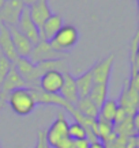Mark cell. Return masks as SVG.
<instances>
[{
  "label": "cell",
  "instance_id": "18",
  "mask_svg": "<svg viewBox=\"0 0 139 148\" xmlns=\"http://www.w3.org/2000/svg\"><path fill=\"white\" fill-rule=\"evenodd\" d=\"M75 109L81 113L82 116L91 118V120H97L100 114V109L91 102L89 98H79V101L76 102Z\"/></svg>",
  "mask_w": 139,
  "mask_h": 148
},
{
  "label": "cell",
  "instance_id": "30",
  "mask_svg": "<svg viewBox=\"0 0 139 148\" xmlns=\"http://www.w3.org/2000/svg\"><path fill=\"white\" fill-rule=\"evenodd\" d=\"M89 148H105V144L98 140V141H93V143H90Z\"/></svg>",
  "mask_w": 139,
  "mask_h": 148
},
{
  "label": "cell",
  "instance_id": "12",
  "mask_svg": "<svg viewBox=\"0 0 139 148\" xmlns=\"http://www.w3.org/2000/svg\"><path fill=\"white\" fill-rule=\"evenodd\" d=\"M0 52L11 63H14L19 57L17 50H15V46H14L11 32H10L8 26H6L4 23H0Z\"/></svg>",
  "mask_w": 139,
  "mask_h": 148
},
{
  "label": "cell",
  "instance_id": "15",
  "mask_svg": "<svg viewBox=\"0 0 139 148\" xmlns=\"http://www.w3.org/2000/svg\"><path fill=\"white\" fill-rule=\"evenodd\" d=\"M8 29H10V32H11V36H12L14 46H15V50H17L18 56L19 57H29L34 45L29 41L27 37H25L22 33L19 32L17 26H11Z\"/></svg>",
  "mask_w": 139,
  "mask_h": 148
},
{
  "label": "cell",
  "instance_id": "9",
  "mask_svg": "<svg viewBox=\"0 0 139 148\" xmlns=\"http://www.w3.org/2000/svg\"><path fill=\"white\" fill-rule=\"evenodd\" d=\"M119 106H120L128 116H134L139 109V92L135 88H132L128 83V80L124 83L123 91H121L120 99H119Z\"/></svg>",
  "mask_w": 139,
  "mask_h": 148
},
{
  "label": "cell",
  "instance_id": "2",
  "mask_svg": "<svg viewBox=\"0 0 139 148\" xmlns=\"http://www.w3.org/2000/svg\"><path fill=\"white\" fill-rule=\"evenodd\" d=\"M78 40H79V33L76 30V27L72 25H64L59 30L57 34L49 41V44L55 50L64 53L72 49L78 44Z\"/></svg>",
  "mask_w": 139,
  "mask_h": 148
},
{
  "label": "cell",
  "instance_id": "3",
  "mask_svg": "<svg viewBox=\"0 0 139 148\" xmlns=\"http://www.w3.org/2000/svg\"><path fill=\"white\" fill-rule=\"evenodd\" d=\"M68 121L66 120L63 112H59L56 120L52 122L49 129L45 130V140L50 148H56L63 140L70 139L68 137Z\"/></svg>",
  "mask_w": 139,
  "mask_h": 148
},
{
  "label": "cell",
  "instance_id": "20",
  "mask_svg": "<svg viewBox=\"0 0 139 148\" xmlns=\"http://www.w3.org/2000/svg\"><path fill=\"white\" fill-rule=\"evenodd\" d=\"M117 109H119L117 101H115V99H106L102 106L100 108L98 118H102L105 121L113 122L115 116H116V113H117Z\"/></svg>",
  "mask_w": 139,
  "mask_h": 148
},
{
  "label": "cell",
  "instance_id": "37",
  "mask_svg": "<svg viewBox=\"0 0 139 148\" xmlns=\"http://www.w3.org/2000/svg\"><path fill=\"white\" fill-rule=\"evenodd\" d=\"M0 56H1V52H0Z\"/></svg>",
  "mask_w": 139,
  "mask_h": 148
},
{
  "label": "cell",
  "instance_id": "8",
  "mask_svg": "<svg viewBox=\"0 0 139 148\" xmlns=\"http://www.w3.org/2000/svg\"><path fill=\"white\" fill-rule=\"evenodd\" d=\"M25 5L21 0H7L4 7L0 10V23H4L6 26H17L21 18Z\"/></svg>",
  "mask_w": 139,
  "mask_h": 148
},
{
  "label": "cell",
  "instance_id": "5",
  "mask_svg": "<svg viewBox=\"0 0 139 148\" xmlns=\"http://www.w3.org/2000/svg\"><path fill=\"white\" fill-rule=\"evenodd\" d=\"M30 90L33 92L36 105H53V106H57V108H63L71 116H74L76 113L75 106L68 103L60 94H48V92H44L42 90H40L38 87H34V88H30Z\"/></svg>",
  "mask_w": 139,
  "mask_h": 148
},
{
  "label": "cell",
  "instance_id": "32",
  "mask_svg": "<svg viewBox=\"0 0 139 148\" xmlns=\"http://www.w3.org/2000/svg\"><path fill=\"white\" fill-rule=\"evenodd\" d=\"M6 1H7V0H0V10L3 8V7H4V4H6Z\"/></svg>",
  "mask_w": 139,
  "mask_h": 148
},
{
  "label": "cell",
  "instance_id": "21",
  "mask_svg": "<svg viewBox=\"0 0 139 148\" xmlns=\"http://www.w3.org/2000/svg\"><path fill=\"white\" fill-rule=\"evenodd\" d=\"M113 128H115V133L119 137L128 139V137H132V136L136 135V130L132 125V117H127L126 120H123L121 122L113 125Z\"/></svg>",
  "mask_w": 139,
  "mask_h": 148
},
{
  "label": "cell",
  "instance_id": "10",
  "mask_svg": "<svg viewBox=\"0 0 139 148\" xmlns=\"http://www.w3.org/2000/svg\"><path fill=\"white\" fill-rule=\"evenodd\" d=\"M64 83V73L60 71L45 72L40 77L38 88L48 94H60V90Z\"/></svg>",
  "mask_w": 139,
  "mask_h": 148
},
{
  "label": "cell",
  "instance_id": "36",
  "mask_svg": "<svg viewBox=\"0 0 139 148\" xmlns=\"http://www.w3.org/2000/svg\"><path fill=\"white\" fill-rule=\"evenodd\" d=\"M0 148H3V147H1V144H0Z\"/></svg>",
  "mask_w": 139,
  "mask_h": 148
},
{
  "label": "cell",
  "instance_id": "33",
  "mask_svg": "<svg viewBox=\"0 0 139 148\" xmlns=\"http://www.w3.org/2000/svg\"><path fill=\"white\" fill-rule=\"evenodd\" d=\"M134 54H135V56H136V57L139 58V45L136 46V49H135V53H134Z\"/></svg>",
  "mask_w": 139,
  "mask_h": 148
},
{
  "label": "cell",
  "instance_id": "6",
  "mask_svg": "<svg viewBox=\"0 0 139 148\" xmlns=\"http://www.w3.org/2000/svg\"><path fill=\"white\" fill-rule=\"evenodd\" d=\"M63 54L64 53H60L57 50H55L50 46L49 41L41 40L38 44L33 46V50L30 56H29V60L34 64H38V63H44V61H49V60H59V58H62Z\"/></svg>",
  "mask_w": 139,
  "mask_h": 148
},
{
  "label": "cell",
  "instance_id": "17",
  "mask_svg": "<svg viewBox=\"0 0 139 148\" xmlns=\"http://www.w3.org/2000/svg\"><path fill=\"white\" fill-rule=\"evenodd\" d=\"M75 84H76V90H78L79 98H87L91 87L94 86L93 76H91V71L89 69V71H86L85 73H82L81 76H76Z\"/></svg>",
  "mask_w": 139,
  "mask_h": 148
},
{
  "label": "cell",
  "instance_id": "27",
  "mask_svg": "<svg viewBox=\"0 0 139 148\" xmlns=\"http://www.w3.org/2000/svg\"><path fill=\"white\" fill-rule=\"evenodd\" d=\"M74 147L75 148H89L90 147V141L87 139H79V140H72Z\"/></svg>",
  "mask_w": 139,
  "mask_h": 148
},
{
  "label": "cell",
  "instance_id": "34",
  "mask_svg": "<svg viewBox=\"0 0 139 148\" xmlns=\"http://www.w3.org/2000/svg\"><path fill=\"white\" fill-rule=\"evenodd\" d=\"M46 148H50V147H49V145H48V144H46Z\"/></svg>",
  "mask_w": 139,
  "mask_h": 148
},
{
  "label": "cell",
  "instance_id": "35",
  "mask_svg": "<svg viewBox=\"0 0 139 148\" xmlns=\"http://www.w3.org/2000/svg\"><path fill=\"white\" fill-rule=\"evenodd\" d=\"M136 136H138V137H139V132H138V133H136Z\"/></svg>",
  "mask_w": 139,
  "mask_h": 148
},
{
  "label": "cell",
  "instance_id": "22",
  "mask_svg": "<svg viewBox=\"0 0 139 148\" xmlns=\"http://www.w3.org/2000/svg\"><path fill=\"white\" fill-rule=\"evenodd\" d=\"M68 137L71 140H79V139H87L86 137V129L81 124L72 122L68 125Z\"/></svg>",
  "mask_w": 139,
  "mask_h": 148
},
{
  "label": "cell",
  "instance_id": "14",
  "mask_svg": "<svg viewBox=\"0 0 139 148\" xmlns=\"http://www.w3.org/2000/svg\"><path fill=\"white\" fill-rule=\"evenodd\" d=\"M29 11H30V16H32L33 22L36 23V26L38 29H41L45 21L53 14L49 7L48 0H38L32 7H29Z\"/></svg>",
  "mask_w": 139,
  "mask_h": 148
},
{
  "label": "cell",
  "instance_id": "11",
  "mask_svg": "<svg viewBox=\"0 0 139 148\" xmlns=\"http://www.w3.org/2000/svg\"><path fill=\"white\" fill-rule=\"evenodd\" d=\"M113 61H115V56H113V54H109L108 57L101 60L100 63H97L94 67L90 69L94 84H108V83H109Z\"/></svg>",
  "mask_w": 139,
  "mask_h": 148
},
{
  "label": "cell",
  "instance_id": "25",
  "mask_svg": "<svg viewBox=\"0 0 139 148\" xmlns=\"http://www.w3.org/2000/svg\"><path fill=\"white\" fill-rule=\"evenodd\" d=\"M34 148H46V140H45V130H40L37 135V143Z\"/></svg>",
  "mask_w": 139,
  "mask_h": 148
},
{
  "label": "cell",
  "instance_id": "23",
  "mask_svg": "<svg viewBox=\"0 0 139 148\" xmlns=\"http://www.w3.org/2000/svg\"><path fill=\"white\" fill-rule=\"evenodd\" d=\"M11 65H12V63H11V61H10L6 56H3V54H1V56H0V86H1L3 80L6 79L7 73L10 72Z\"/></svg>",
  "mask_w": 139,
  "mask_h": 148
},
{
  "label": "cell",
  "instance_id": "31",
  "mask_svg": "<svg viewBox=\"0 0 139 148\" xmlns=\"http://www.w3.org/2000/svg\"><path fill=\"white\" fill-rule=\"evenodd\" d=\"M21 1L23 3V5H25V7H32V5L34 4V3H37L38 0H21Z\"/></svg>",
  "mask_w": 139,
  "mask_h": 148
},
{
  "label": "cell",
  "instance_id": "1",
  "mask_svg": "<svg viewBox=\"0 0 139 148\" xmlns=\"http://www.w3.org/2000/svg\"><path fill=\"white\" fill-rule=\"evenodd\" d=\"M7 105L18 116H29V114H32L37 106L32 90L27 88V87L14 90L8 95Z\"/></svg>",
  "mask_w": 139,
  "mask_h": 148
},
{
  "label": "cell",
  "instance_id": "28",
  "mask_svg": "<svg viewBox=\"0 0 139 148\" xmlns=\"http://www.w3.org/2000/svg\"><path fill=\"white\" fill-rule=\"evenodd\" d=\"M56 148H75V147H74V143H72L71 139H66L59 144Z\"/></svg>",
  "mask_w": 139,
  "mask_h": 148
},
{
  "label": "cell",
  "instance_id": "19",
  "mask_svg": "<svg viewBox=\"0 0 139 148\" xmlns=\"http://www.w3.org/2000/svg\"><path fill=\"white\" fill-rule=\"evenodd\" d=\"M87 98L100 109L108 99V84H94L91 87Z\"/></svg>",
  "mask_w": 139,
  "mask_h": 148
},
{
  "label": "cell",
  "instance_id": "24",
  "mask_svg": "<svg viewBox=\"0 0 139 148\" xmlns=\"http://www.w3.org/2000/svg\"><path fill=\"white\" fill-rule=\"evenodd\" d=\"M104 144H105V148H127V139L117 136L115 140L104 143Z\"/></svg>",
  "mask_w": 139,
  "mask_h": 148
},
{
  "label": "cell",
  "instance_id": "29",
  "mask_svg": "<svg viewBox=\"0 0 139 148\" xmlns=\"http://www.w3.org/2000/svg\"><path fill=\"white\" fill-rule=\"evenodd\" d=\"M132 125H134L135 130H136V133L139 132V112H136L132 116Z\"/></svg>",
  "mask_w": 139,
  "mask_h": 148
},
{
  "label": "cell",
  "instance_id": "4",
  "mask_svg": "<svg viewBox=\"0 0 139 148\" xmlns=\"http://www.w3.org/2000/svg\"><path fill=\"white\" fill-rule=\"evenodd\" d=\"M12 64L15 65L18 73L25 80L27 88L38 87V82H40L41 75L38 69H37V65L34 63H32L29 60V57H18Z\"/></svg>",
  "mask_w": 139,
  "mask_h": 148
},
{
  "label": "cell",
  "instance_id": "13",
  "mask_svg": "<svg viewBox=\"0 0 139 148\" xmlns=\"http://www.w3.org/2000/svg\"><path fill=\"white\" fill-rule=\"evenodd\" d=\"M63 26H64V22H63L62 15H59V14H52L49 18L45 21L42 27L40 29L41 40L50 41L56 34H57L59 30H60Z\"/></svg>",
  "mask_w": 139,
  "mask_h": 148
},
{
  "label": "cell",
  "instance_id": "16",
  "mask_svg": "<svg viewBox=\"0 0 139 148\" xmlns=\"http://www.w3.org/2000/svg\"><path fill=\"white\" fill-rule=\"evenodd\" d=\"M60 95L68 103H71L72 106H75L76 102L79 101V95H78V90H76L75 84V77L72 76L70 72H64V83L62 90H60Z\"/></svg>",
  "mask_w": 139,
  "mask_h": 148
},
{
  "label": "cell",
  "instance_id": "38",
  "mask_svg": "<svg viewBox=\"0 0 139 148\" xmlns=\"http://www.w3.org/2000/svg\"><path fill=\"white\" fill-rule=\"evenodd\" d=\"M138 112H139V109H138Z\"/></svg>",
  "mask_w": 139,
  "mask_h": 148
},
{
  "label": "cell",
  "instance_id": "26",
  "mask_svg": "<svg viewBox=\"0 0 139 148\" xmlns=\"http://www.w3.org/2000/svg\"><path fill=\"white\" fill-rule=\"evenodd\" d=\"M128 83H130V86L132 87V88H135V90L139 92V71L136 72L135 75H132V76L130 77Z\"/></svg>",
  "mask_w": 139,
  "mask_h": 148
},
{
  "label": "cell",
  "instance_id": "7",
  "mask_svg": "<svg viewBox=\"0 0 139 148\" xmlns=\"http://www.w3.org/2000/svg\"><path fill=\"white\" fill-rule=\"evenodd\" d=\"M17 27H18V30L22 33L23 36L29 38V41L32 42L33 45H36V44H38V42L41 41L40 29L36 26V23L33 22L32 16H30L29 7H25V8H23Z\"/></svg>",
  "mask_w": 139,
  "mask_h": 148
}]
</instances>
